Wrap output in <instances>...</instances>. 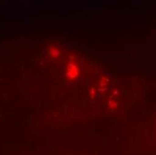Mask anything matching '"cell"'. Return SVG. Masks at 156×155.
Here are the masks:
<instances>
[{
	"label": "cell",
	"instance_id": "obj_1",
	"mask_svg": "<svg viewBox=\"0 0 156 155\" xmlns=\"http://www.w3.org/2000/svg\"><path fill=\"white\" fill-rule=\"evenodd\" d=\"M65 76L67 81H75L80 76V67L75 61H70L66 64L65 68Z\"/></svg>",
	"mask_w": 156,
	"mask_h": 155
},
{
	"label": "cell",
	"instance_id": "obj_2",
	"mask_svg": "<svg viewBox=\"0 0 156 155\" xmlns=\"http://www.w3.org/2000/svg\"><path fill=\"white\" fill-rule=\"evenodd\" d=\"M63 53L62 47L58 44H50L48 48V54L51 58H59Z\"/></svg>",
	"mask_w": 156,
	"mask_h": 155
}]
</instances>
